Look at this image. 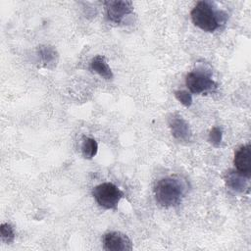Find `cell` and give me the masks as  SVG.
<instances>
[{
  "mask_svg": "<svg viewBox=\"0 0 251 251\" xmlns=\"http://www.w3.org/2000/svg\"><path fill=\"white\" fill-rule=\"evenodd\" d=\"M176 98L185 107H190L192 104V97L191 94L185 90H176L175 92Z\"/></svg>",
  "mask_w": 251,
  "mask_h": 251,
  "instance_id": "14",
  "label": "cell"
},
{
  "mask_svg": "<svg viewBox=\"0 0 251 251\" xmlns=\"http://www.w3.org/2000/svg\"><path fill=\"white\" fill-rule=\"evenodd\" d=\"M39 56L46 67L55 62V50L50 46H41L39 49Z\"/></svg>",
  "mask_w": 251,
  "mask_h": 251,
  "instance_id": "12",
  "label": "cell"
},
{
  "mask_svg": "<svg viewBox=\"0 0 251 251\" xmlns=\"http://www.w3.org/2000/svg\"><path fill=\"white\" fill-rule=\"evenodd\" d=\"M211 1H199L191 11V20L200 29L213 32L226 21V14Z\"/></svg>",
  "mask_w": 251,
  "mask_h": 251,
  "instance_id": "1",
  "label": "cell"
},
{
  "mask_svg": "<svg viewBox=\"0 0 251 251\" xmlns=\"http://www.w3.org/2000/svg\"><path fill=\"white\" fill-rule=\"evenodd\" d=\"M108 19L116 24H120L123 19L132 13L133 5L131 1L115 0L104 2Z\"/></svg>",
  "mask_w": 251,
  "mask_h": 251,
  "instance_id": "5",
  "label": "cell"
},
{
  "mask_svg": "<svg viewBox=\"0 0 251 251\" xmlns=\"http://www.w3.org/2000/svg\"><path fill=\"white\" fill-rule=\"evenodd\" d=\"M90 70L107 80L113 78V73L102 55H97L91 60Z\"/></svg>",
  "mask_w": 251,
  "mask_h": 251,
  "instance_id": "10",
  "label": "cell"
},
{
  "mask_svg": "<svg viewBox=\"0 0 251 251\" xmlns=\"http://www.w3.org/2000/svg\"><path fill=\"white\" fill-rule=\"evenodd\" d=\"M157 202L166 208L174 207L181 202L186 192V184L176 176H167L160 179L155 185Z\"/></svg>",
  "mask_w": 251,
  "mask_h": 251,
  "instance_id": "2",
  "label": "cell"
},
{
  "mask_svg": "<svg viewBox=\"0 0 251 251\" xmlns=\"http://www.w3.org/2000/svg\"><path fill=\"white\" fill-rule=\"evenodd\" d=\"M170 127L173 136L178 141L188 142L191 139L192 133L189 125L181 117H173L170 120Z\"/></svg>",
  "mask_w": 251,
  "mask_h": 251,
  "instance_id": "8",
  "label": "cell"
},
{
  "mask_svg": "<svg viewBox=\"0 0 251 251\" xmlns=\"http://www.w3.org/2000/svg\"><path fill=\"white\" fill-rule=\"evenodd\" d=\"M185 83L189 91L194 94L213 91L217 87V83L211 78L210 75L202 70H194L187 74Z\"/></svg>",
  "mask_w": 251,
  "mask_h": 251,
  "instance_id": "4",
  "label": "cell"
},
{
  "mask_svg": "<svg viewBox=\"0 0 251 251\" xmlns=\"http://www.w3.org/2000/svg\"><path fill=\"white\" fill-rule=\"evenodd\" d=\"M0 233H1V238L3 241L7 243L13 242L15 238V232L11 225L9 224H2L0 226Z\"/></svg>",
  "mask_w": 251,
  "mask_h": 251,
  "instance_id": "13",
  "label": "cell"
},
{
  "mask_svg": "<svg viewBox=\"0 0 251 251\" xmlns=\"http://www.w3.org/2000/svg\"><path fill=\"white\" fill-rule=\"evenodd\" d=\"M98 151V144L95 139L91 137H83L81 144V152L85 159H92Z\"/></svg>",
  "mask_w": 251,
  "mask_h": 251,
  "instance_id": "11",
  "label": "cell"
},
{
  "mask_svg": "<svg viewBox=\"0 0 251 251\" xmlns=\"http://www.w3.org/2000/svg\"><path fill=\"white\" fill-rule=\"evenodd\" d=\"M226 185L233 190L239 192H244L246 189L249 190V177L243 176L237 171L228 172L226 176Z\"/></svg>",
  "mask_w": 251,
  "mask_h": 251,
  "instance_id": "9",
  "label": "cell"
},
{
  "mask_svg": "<svg viewBox=\"0 0 251 251\" xmlns=\"http://www.w3.org/2000/svg\"><path fill=\"white\" fill-rule=\"evenodd\" d=\"M251 150H250V144H246L242 147H240L235 155H234V166L236 168V171L243 176L250 178L251 176Z\"/></svg>",
  "mask_w": 251,
  "mask_h": 251,
  "instance_id": "7",
  "label": "cell"
},
{
  "mask_svg": "<svg viewBox=\"0 0 251 251\" xmlns=\"http://www.w3.org/2000/svg\"><path fill=\"white\" fill-rule=\"evenodd\" d=\"M103 248L108 251H126L132 249V242L126 234L110 231L103 236Z\"/></svg>",
  "mask_w": 251,
  "mask_h": 251,
  "instance_id": "6",
  "label": "cell"
},
{
  "mask_svg": "<svg viewBox=\"0 0 251 251\" xmlns=\"http://www.w3.org/2000/svg\"><path fill=\"white\" fill-rule=\"evenodd\" d=\"M95 201L104 209H115L122 197L123 191L112 182H103L96 185L92 190Z\"/></svg>",
  "mask_w": 251,
  "mask_h": 251,
  "instance_id": "3",
  "label": "cell"
},
{
  "mask_svg": "<svg viewBox=\"0 0 251 251\" xmlns=\"http://www.w3.org/2000/svg\"><path fill=\"white\" fill-rule=\"evenodd\" d=\"M209 141L216 147H218L222 141V130L219 127H214L209 134Z\"/></svg>",
  "mask_w": 251,
  "mask_h": 251,
  "instance_id": "15",
  "label": "cell"
}]
</instances>
